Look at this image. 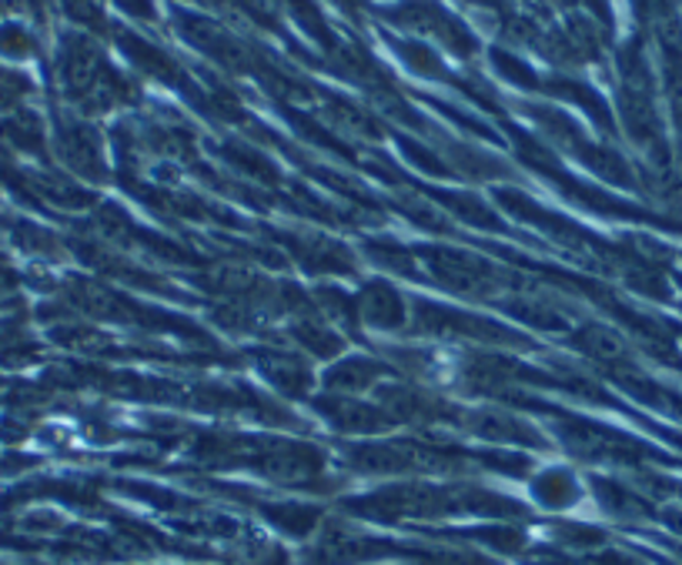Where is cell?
Returning <instances> with one entry per match:
<instances>
[{
  "instance_id": "cell-1",
  "label": "cell",
  "mask_w": 682,
  "mask_h": 565,
  "mask_svg": "<svg viewBox=\"0 0 682 565\" xmlns=\"http://www.w3.org/2000/svg\"><path fill=\"white\" fill-rule=\"evenodd\" d=\"M28 48H31V41H28V34L21 28L0 31V51H4V54H24Z\"/></svg>"
}]
</instances>
